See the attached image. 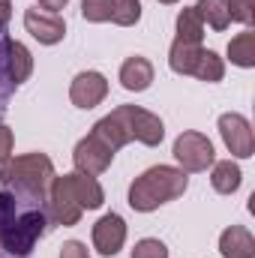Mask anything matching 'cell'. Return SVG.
<instances>
[{
	"mask_svg": "<svg viewBox=\"0 0 255 258\" xmlns=\"http://www.w3.org/2000/svg\"><path fill=\"white\" fill-rule=\"evenodd\" d=\"M201 51H204L201 45L174 39V42H171V51H168V66H171V72H177V75H195V66L201 60Z\"/></svg>",
	"mask_w": 255,
	"mask_h": 258,
	"instance_id": "cell-15",
	"label": "cell"
},
{
	"mask_svg": "<svg viewBox=\"0 0 255 258\" xmlns=\"http://www.w3.org/2000/svg\"><path fill=\"white\" fill-rule=\"evenodd\" d=\"M93 135H96V138H102V141H105L114 153H117L120 147H126V144H129L126 132L120 129V123H117L111 114H105L102 120H96V123H93Z\"/></svg>",
	"mask_w": 255,
	"mask_h": 258,
	"instance_id": "cell-20",
	"label": "cell"
},
{
	"mask_svg": "<svg viewBox=\"0 0 255 258\" xmlns=\"http://www.w3.org/2000/svg\"><path fill=\"white\" fill-rule=\"evenodd\" d=\"M3 42H6V36H3V30H0V117H3V111H6L9 93L15 90V87L9 84V78H6V66H3Z\"/></svg>",
	"mask_w": 255,
	"mask_h": 258,
	"instance_id": "cell-26",
	"label": "cell"
},
{
	"mask_svg": "<svg viewBox=\"0 0 255 258\" xmlns=\"http://www.w3.org/2000/svg\"><path fill=\"white\" fill-rule=\"evenodd\" d=\"M9 18H12V0H0V30L9 24Z\"/></svg>",
	"mask_w": 255,
	"mask_h": 258,
	"instance_id": "cell-30",
	"label": "cell"
},
{
	"mask_svg": "<svg viewBox=\"0 0 255 258\" xmlns=\"http://www.w3.org/2000/svg\"><path fill=\"white\" fill-rule=\"evenodd\" d=\"M51 180H54V162L45 153L9 156L0 165V183L3 186H9L21 195H30V198H39V201H45Z\"/></svg>",
	"mask_w": 255,
	"mask_h": 258,
	"instance_id": "cell-4",
	"label": "cell"
},
{
	"mask_svg": "<svg viewBox=\"0 0 255 258\" xmlns=\"http://www.w3.org/2000/svg\"><path fill=\"white\" fill-rule=\"evenodd\" d=\"M195 12L201 15V21H207L213 30H225L231 24L228 18V3L225 0H198L195 3Z\"/></svg>",
	"mask_w": 255,
	"mask_h": 258,
	"instance_id": "cell-19",
	"label": "cell"
},
{
	"mask_svg": "<svg viewBox=\"0 0 255 258\" xmlns=\"http://www.w3.org/2000/svg\"><path fill=\"white\" fill-rule=\"evenodd\" d=\"M222 75H225L222 57H219L216 51L204 48V51H201V60L195 66V78H198V81H207V84H216V81H222Z\"/></svg>",
	"mask_w": 255,
	"mask_h": 258,
	"instance_id": "cell-21",
	"label": "cell"
},
{
	"mask_svg": "<svg viewBox=\"0 0 255 258\" xmlns=\"http://www.w3.org/2000/svg\"><path fill=\"white\" fill-rule=\"evenodd\" d=\"M141 18V0H111V24L132 27Z\"/></svg>",
	"mask_w": 255,
	"mask_h": 258,
	"instance_id": "cell-22",
	"label": "cell"
},
{
	"mask_svg": "<svg viewBox=\"0 0 255 258\" xmlns=\"http://www.w3.org/2000/svg\"><path fill=\"white\" fill-rule=\"evenodd\" d=\"M219 135L225 141V147L231 150V156L237 159H249L255 153V138H252V126L243 114L237 111H228L219 117Z\"/></svg>",
	"mask_w": 255,
	"mask_h": 258,
	"instance_id": "cell-8",
	"label": "cell"
},
{
	"mask_svg": "<svg viewBox=\"0 0 255 258\" xmlns=\"http://www.w3.org/2000/svg\"><path fill=\"white\" fill-rule=\"evenodd\" d=\"M48 228V213L39 198L0 183V258H30Z\"/></svg>",
	"mask_w": 255,
	"mask_h": 258,
	"instance_id": "cell-1",
	"label": "cell"
},
{
	"mask_svg": "<svg viewBox=\"0 0 255 258\" xmlns=\"http://www.w3.org/2000/svg\"><path fill=\"white\" fill-rule=\"evenodd\" d=\"M111 159H114V150H111L102 138H96L93 132H90L87 138H81V141L75 144V150H72V162H75V168H78L81 174H90V177L108 171Z\"/></svg>",
	"mask_w": 255,
	"mask_h": 258,
	"instance_id": "cell-7",
	"label": "cell"
},
{
	"mask_svg": "<svg viewBox=\"0 0 255 258\" xmlns=\"http://www.w3.org/2000/svg\"><path fill=\"white\" fill-rule=\"evenodd\" d=\"M105 192L99 186L96 177L90 174H81V171H72L63 174L48 183V192H45V213H48V222L54 225H78L84 210H96L102 207Z\"/></svg>",
	"mask_w": 255,
	"mask_h": 258,
	"instance_id": "cell-2",
	"label": "cell"
},
{
	"mask_svg": "<svg viewBox=\"0 0 255 258\" xmlns=\"http://www.w3.org/2000/svg\"><path fill=\"white\" fill-rule=\"evenodd\" d=\"M126 243V222L120 213H105L96 225H93V246L96 252L105 258H114Z\"/></svg>",
	"mask_w": 255,
	"mask_h": 258,
	"instance_id": "cell-10",
	"label": "cell"
},
{
	"mask_svg": "<svg viewBox=\"0 0 255 258\" xmlns=\"http://www.w3.org/2000/svg\"><path fill=\"white\" fill-rule=\"evenodd\" d=\"M111 117L120 123V129L126 132L129 141H138V144L156 147V144H162V138H165V126H162V120H159L153 111L141 108V105H117V108L111 111Z\"/></svg>",
	"mask_w": 255,
	"mask_h": 258,
	"instance_id": "cell-5",
	"label": "cell"
},
{
	"mask_svg": "<svg viewBox=\"0 0 255 258\" xmlns=\"http://www.w3.org/2000/svg\"><path fill=\"white\" fill-rule=\"evenodd\" d=\"M3 66H6L9 84L12 87H21L30 78V72H33V57H30L27 45H21L18 39H9L6 36V42H3Z\"/></svg>",
	"mask_w": 255,
	"mask_h": 258,
	"instance_id": "cell-12",
	"label": "cell"
},
{
	"mask_svg": "<svg viewBox=\"0 0 255 258\" xmlns=\"http://www.w3.org/2000/svg\"><path fill=\"white\" fill-rule=\"evenodd\" d=\"M189 186V177L183 168H174V165H153L147 168L144 174H138L129 186V207L138 210V213H150L174 198L186 192Z\"/></svg>",
	"mask_w": 255,
	"mask_h": 258,
	"instance_id": "cell-3",
	"label": "cell"
},
{
	"mask_svg": "<svg viewBox=\"0 0 255 258\" xmlns=\"http://www.w3.org/2000/svg\"><path fill=\"white\" fill-rule=\"evenodd\" d=\"M228 57H231V63L240 66V69L255 66V33L252 30H243V33H237L228 42Z\"/></svg>",
	"mask_w": 255,
	"mask_h": 258,
	"instance_id": "cell-18",
	"label": "cell"
},
{
	"mask_svg": "<svg viewBox=\"0 0 255 258\" xmlns=\"http://www.w3.org/2000/svg\"><path fill=\"white\" fill-rule=\"evenodd\" d=\"M60 258H90V252L81 240H66L60 246Z\"/></svg>",
	"mask_w": 255,
	"mask_h": 258,
	"instance_id": "cell-27",
	"label": "cell"
},
{
	"mask_svg": "<svg viewBox=\"0 0 255 258\" xmlns=\"http://www.w3.org/2000/svg\"><path fill=\"white\" fill-rule=\"evenodd\" d=\"M105 96H108V81H105L102 72L87 69V72H78V75L72 78L69 99H72L75 108H84V111H87V108H96Z\"/></svg>",
	"mask_w": 255,
	"mask_h": 258,
	"instance_id": "cell-9",
	"label": "cell"
},
{
	"mask_svg": "<svg viewBox=\"0 0 255 258\" xmlns=\"http://www.w3.org/2000/svg\"><path fill=\"white\" fill-rule=\"evenodd\" d=\"M159 3H177V0H159Z\"/></svg>",
	"mask_w": 255,
	"mask_h": 258,
	"instance_id": "cell-31",
	"label": "cell"
},
{
	"mask_svg": "<svg viewBox=\"0 0 255 258\" xmlns=\"http://www.w3.org/2000/svg\"><path fill=\"white\" fill-rule=\"evenodd\" d=\"M120 84L132 90V93H141V90H147L150 84H153V63L147 60V57H141V54H132L123 60L120 66Z\"/></svg>",
	"mask_w": 255,
	"mask_h": 258,
	"instance_id": "cell-14",
	"label": "cell"
},
{
	"mask_svg": "<svg viewBox=\"0 0 255 258\" xmlns=\"http://www.w3.org/2000/svg\"><path fill=\"white\" fill-rule=\"evenodd\" d=\"M36 3H39V9H45V12H54V15H57L69 0H36Z\"/></svg>",
	"mask_w": 255,
	"mask_h": 258,
	"instance_id": "cell-29",
	"label": "cell"
},
{
	"mask_svg": "<svg viewBox=\"0 0 255 258\" xmlns=\"http://www.w3.org/2000/svg\"><path fill=\"white\" fill-rule=\"evenodd\" d=\"M81 15L93 24L111 21V0H81Z\"/></svg>",
	"mask_w": 255,
	"mask_h": 258,
	"instance_id": "cell-23",
	"label": "cell"
},
{
	"mask_svg": "<svg viewBox=\"0 0 255 258\" xmlns=\"http://www.w3.org/2000/svg\"><path fill=\"white\" fill-rule=\"evenodd\" d=\"M210 183H213V189H216L219 195H231V192H237V189H240V183H243V171H240V165H237V162H231V159L213 162Z\"/></svg>",
	"mask_w": 255,
	"mask_h": 258,
	"instance_id": "cell-16",
	"label": "cell"
},
{
	"mask_svg": "<svg viewBox=\"0 0 255 258\" xmlns=\"http://www.w3.org/2000/svg\"><path fill=\"white\" fill-rule=\"evenodd\" d=\"M177 39L180 42H192V45H201V39H204V21L195 12V6H183L180 9V15H177Z\"/></svg>",
	"mask_w": 255,
	"mask_h": 258,
	"instance_id": "cell-17",
	"label": "cell"
},
{
	"mask_svg": "<svg viewBox=\"0 0 255 258\" xmlns=\"http://www.w3.org/2000/svg\"><path fill=\"white\" fill-rule=\"evenodd\" d=\"M24 27L27 33L39 42V45H57L66 36V21L54 12H45V9H27L24 12Z\"/></svg>",
	"mask_w": 255,
	"mask_h": 258,
	"instance_id": "cell-11",
	"label": "cell"
},
{
	"mask_svg": "<svg viewBox=\"0 0 255 258\" xmlns=\"http://www.w3.org/2000/svg\"><path fill=\"white\" fill-rule=\"evenodd\" d=\"M228 3V18L240 24H252V9L255 0H225Z\"/></svg>",
	"mask_w": 255,
	"mask_h": 258,
	"instance_id": "cell-25",
	"label": "cell"
},
{
	"mask_svg": "<svg viewBox=\"0 0 255 258\" xmlns=\"http://www.w3.org/2000/svg\"><path fill=\"white\" fill-rule=\"evenodd\" d=\"M132 258H168V249H165L162 240H156V237H144V240L135 243Z\"/></svg>",
	"mask_w": 255,
	"mask_h": 258,
	"instance_id": "cell-24",
	"label": "cell"
},
{
	"mask_svg": "<svg viewBox=\"0 0 255 258\" xmlns=\"http://www.w3.org/2000/svg\"><path fill=\"white\" fill-rule=\"evenodd\" d=\"M174 159L180 162L183 171H207L216 159V150H213V141L204 135V132H195L186 129L174 138Z\"/></svg>",
	"mask_w": 255,
	"mask_h": 258,
	"instance_id": "cell-6",
	"label": "cell"
},
{
	"mask_svg": "<svg viewBox=\"0 0 255 258\" xmlns=\"http://www.w3.org/2000/svg\"><path fill=\"white\" fill-rule=\"evenodd\" d=\"M219 252L225 258H255V237L249 228L231 225L219 234Z\"/></svg>",
	"mask_w": 255,
	"mask_h": 258,
	"instance_id": "cell-13",
	"label": "cell"
},
{
	"mask_svg": "<svg viewBox=\"0 0 255 258\" xmlns=\"http://www.w3.org/2000/svg\"><path fill=\"white\" fill-rule=\"evenodd\" d=\"M12 144H15V138H12V129L0 123V165H3V162L12 156Z\"/></svg>",
	"mask_w": 255,
	"mask_h": 258,
	"instance_id": "cell-28",
	"label": "cell"
}]
</instances>
